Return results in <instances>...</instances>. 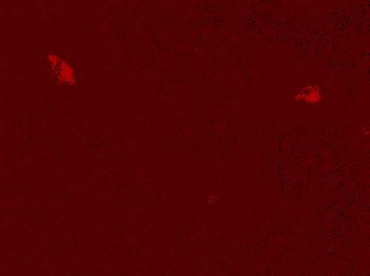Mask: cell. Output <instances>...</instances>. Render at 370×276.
Wrapping results in <instances>:
<instances>
[{"instance_id":"7a4b0ae2","label":"cell","mask_w":370,"mask_h":276,"mask_svg":"<svg viewBox=\"0 0 370 276\" xmlns=\"http://www.w3.org/2000/svg\"><path fill=\"white\" fill-rule=\"evenodd\" d=\"M320 97H322V93H320V89L317 87V86H308V87L303 88L300 90V93L297 95V99L298 100H303L304 102L309 104H316L317 102L320 100Z\"/></svg>"},{"instance_id":"6da1fadb","label":"cell","mask_w":370,"mask_h":276,"mask_svg":"<svg viewBox=\"0 0 370 276\" xmlns=\"http://www.w3.org/2000/svg\"><path fill=\"white\" fill-rule=\"evenodd\" d=\"M49 64L53 70V73L61 82L73 83L75 81V72L69 66L68 63H65L57 55H49L47 57Z\"/></svg>"}]
</instances>
